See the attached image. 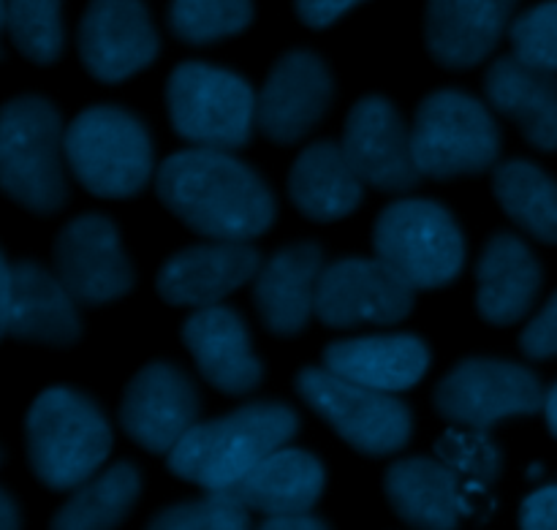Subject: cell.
I'll return each mask as SVG.
<instances>
[{
	"label": "cell",
	"instance_id": "13",
	"mask_svg": "<svg viewBox=\"0 0 557 530\" xmlns=\"http://www.w3.org/2000/svg\"><path fill=\"white\" fill-rule=\"evenodd\" d=\"M199 390L190 375L169 362H150L125 386L120 424L141 449L169 455L199 424Z\"/></svg>",
	"mask_w": 557,
	"mask_h": 530
},
{
	"label": "cell",
	"instance_id": "1",
	"mask_svg": "<svg viewBox=\"0 0 557 530\" xmlns=\"http://www.w3.org/2000/svg\"><path fill=\"white\" fill-rule=\"evenodd\" d=\"M156 194L174 218L210 239L250 243L275 221V196L228 150L190 147L158 167Z\"/></svg>",
	"mask_w": 557,
	"mask_h": 530
},
{
	"label": "cell",
	"instance_id": "16",
	"mask_svg": "<svg viewBox=\"0 0 557 530\" xmlns=\"http://www.w3.org/2000/svg\"><path fill=\"white\" fill-rule=\"evenodd\" d=\"M3 332L11 341L71 346L79 341V303L71 297L58 272L36 261L3 264Z\"/></svg>",
	"mask_w": 557,
	"mask_h": 530
},
{
	"label": "cell",
	"instance_id": "14",
	"mask_svg": "<svg viewBox=\"0 0 557 530\" xmlns=\"http://www.w3.org/2000/svg\"><path fill=\"white\" fill-rule=\"evenodd\" d=\"M341 147L362 183L386 194H406L424 180L413 158L411 131L384 96H364L354 103Z\"/></svg>",
	"mask_w": 557,
	"mask_h": 530
},
{
	"label": "cell",
	"instance_id": "37",
	"mask_svg": "<svg viewBox=\"0 0 557 530\" xmlns=\"http://www.w3.org/2000/svg\"><path fill=\"white\" fill-rule=\"evenodd\" d=\"M357 3H362V0H297V14L305 25L321 30V27H330L332 22L341 20Z\"/></svg>",
	"mask_w": 557,
	"mask_h": 530
},
{
	"label": "cell",
	"instance_id": "35",
	"mask_svg": "<svg viewBox=\"0 0 557 530\" xmlns=\"http://www.w3.org/2000/svg\"><path fill=\"white\" fill-rule=\"evenodd\" d=\"M520 348L522 354L531 359L557 357V292L547 299V305L533 316L531 324L522 330Z\"/></svg>",
	"mask_w": 557,
	"mask_h": 530
},
{
	"label": "cell",
	"instance_id": "32",
	"mask_svg": "<svg viewBox=\"0 0 557 530\" xmlns=\"http://www.w3.org/2000/svg\"><path fill=\"white\" fill-rule=\"evenodd\" d=\"M147 530H253L250 511L228 493H207L199 501L166 506Z\"/></svg>",
	"mask_w": 557,
	"mask_h": 530
},
{
	"label": "cell",
	"instance_id": "5",
	"mask_svg": "<svg viewBox=\"0 0 557 530\" xmlns=\"http://www.w3.org/2000/svg\"><path fill=\"white\" fill-rule=\"evenodd\" d=\"M65 161L90 194L131 199L152 180L150 131L128 109L90 107L65 128Z\"/></svg>",
	"mask_w": 557,
	"mask_h": 530
},
{
	"label": "cell",
	"instance_id": "29",
	"mask_svg": "<svg viewBox=\"0 0 557 530\" xmlns=\"http://www.w3.org/2000/svg\"><path fill=\"white\" fill-rule=\"evenodd\" d=\"M493 194L506 215L539 243L557 245V180L531 161L498 163Z\"/></svg>",
	"mask_w": 557,
	"mask_h": 530
},
{
	"label": "cell",
	"instance_id": "19",
	"mask_svg": "<svg viewBox=\"0 0 557 530\" xmlns=\"http://www.w3.org/2000/svg\"><path fill=\"white\" fill-rule=\"evenodd\" d=\"M183 343L210 386L223 395H250L264 381L245 321L232 308H201L183 324Z\"/></svg>",
	"mask_w": 557,
	"mask_h": 530
},
{
	"label": "cell",
	"instance_id": "31",
	"mask_svg": "<svg viewBox=\"0 0 557 530\" xmlns=\"http://www.w3.org/2000/svg\"><path fill=\"white\" fill-rule=\"evenodd\" d=\"M253 20V0H172L169 27L185 44H212L243 33Z\"/></svg>",
	"mask_w": 557,
	"mask_h": 530
},
{
	"label": "cell",
	"instance_id": "7",
	"mask_svg": "<svg viewBox=\"0 0 557 530\" xmlns=\"http://www.w3.org/2000/svg\"><path fill=\"white\" fill-rule=\"evenodd\" d=\"M413 158L428 180H455L498 167L500 128L479 98L435 90L419 103L411 128Z\"/></svg>",
	"mask_w": 557,
	"mask_h": 530
},
{
	"label": "cell",
	"instance_id": "10",
	"mask_svg": "<svg viewBox=\"0 0 557 530\" xmlns=\"http://www.w3.org/2000/svg\"><path fill=\"white\" fill-rule=\"evenodd\" d=\"M547 392L536 373L517 362L471 357L449 370L435 386V411L457 428L490 430L511 417L544 411Z\"/></svg>",
	"mask_w": 557,
	"mask_h": 530
},
{
	"label": "cell",
	"instance_id": "6",
	"mask_svg": "<svg viewBox=\"0 0 557 530\" xmlns=\"http://www.w3.org/2000/svg\"><path fill=\"white\" fill-rule=\"evenodd\" d=\"M375 256L413 292H433L455 281L466 264L460 223L438 201H392L375 221Z\"/></svg>",
	"mask_w": 557,
	"mask_h": 530
},
{
	"label": "cell",
	"instance_id": "23",
	"mask_svg": "<svg viewBox=\"0 0 557 530\" xmlns=\"http://www.w3.org/2000/svg\"><path fill=\"white\" fill-rule=\"evenodd\" d=\"M384 490L397 517L417 530H457L468 511L460 473L433 457L392 463Z\"/></svg>",
	"mask_w": 557,
	"mask_h": 530
},
{
	"label": "cell",
	"instance_id": "27",
	"mask_svg": "<svg viewBox=\"0 0 557 530\" xmlns=\"http://www.w3.org/2000/svg\"><path fill=\"white\" fill-rule=\"evenodd\" d=\"M364 194V183L354 172L341 145L313 141L299 152L288 174V196L294 207L313 223H332L351 215Z\"/></svg>",
	"mask_w": 557,
	"mask_h": 530
},
{
	"label": "cell",
	"instance_id": "30",
	"mask_svg": "<svg viewBox=\"0 0 557 530\" xmlns=\"http://www.w3.org/2000/svg\"><path fill=\"white\" fill-rule=\"evenodd\" d=\"M63 0H3V27L16 52L38 65H49L63 54Z\"/></svg>",
	"mask_w": 557,
	"mask_h": 530
},
{
	"label": "cell",
	"instance_id": "36",
	"mask_svg": "<svg viewBox=\"0 0 557 530\" xmlns=\"http://www.w3.org/2000/svg\"><path fill=\"white\" fill-rule=\"evenodd\" d=\"M522 530H557V484L528 495L520 509Z\"/></svg>",
	"mask_w": 557,
	"mask_h": 530
},
{
	"label": "cell",
	"instance_id": "17",
	"mask_svg": "<svg viewBox=\"0 0 557 530\" xmlns=\"http://www.w3.org/2000/svg\"><path fill=\"white\" fill-rule=\"evenodd\" d=\"M79 58L98 82H123L158 58V33L139 0H90L79 22Z\"/></svg>",
	"mask_w": 557,
	"mask_h": 530
},
{
	"label": "cell",
	"instance_id": "4",
	"mask_svg": "<svg viewBox=\"0 0 557 530\" xmlns=\"http://www.w3.org/2000/svg\"><path fill=\"white\" fill-rule=\"evenodd\" d=\"M65 134L60 112L41 96L11 98L0 118V183L25 210L52 215L63 210Z\"/></svg>",
	"mask_w": 557,
	"mask_h": 530
},
{
	"label": "cell",
	"instance_id": "18",
	"mask_svg": "<svg viewBox=\"0 0 557 530\" xmlns=\"http://www.w3.org/2000/svg\"><path fill=\"white\" fill-rule=\"evenodd\" d=\"M261 270L259 250L237 239H210L180 250L158 272V294L177 308H212Z\"/></svg>",
	"mask_w": 557,
	"mask_h": 530
},
{
	"label": "cell",
	"instance_id": "21",
	"mask_svg": "<svg viewBox=\"0 0 557 530\" xmlns=\"http://www.w3.org/2000/svg\"><path fill=\"white\" fill-rule=\"evenodd\" d=\"M517 0H428L424 38L444 69L466 71L482 63L509 27Z\"/></svg>",
	"mask_w": 557,
	"mask_h": 530
},
{
	"label": "cell",
	"instance_id": "9",
	"mask_svg": "<svg viewBox=\"0 0 557 530\" xmlns=\"http://www.w3.org/2000/svg\"><path fill=\"white\" fill-rule=\"evenodd\" d=\"M297 392L348 446L362 455L389 457L411 439V411L392 392L354 384L330 368L299 370Z\"/></svg>",
	"mask_w": 557,
	"mask_h": 530
},
{
	"label": "cell",
	"instance_id": "34",
	"mask_svg": "<svg viewBox=\"0 0 557 530\" xmlns=\"http://www.w3.org/2000/svg\"><path fill=\"white\" fill-rule=\"evenodd\" d=\"M441 460L455 468L457 473L493 484L500 473V452L487 439V430L462 428V433H449L438 446Z\"/></svg>",
	"mask_w": 557,
	"mask_h": 530
},
{
	"label": "cell",
	"instance_id": "20",
	"mask_svg": "<svg viewBox=\"0 0 557 530\" xmlns=\"http://www.w3.org/2000/svg\"><path fill=\"white\" fill-rule=\"evenodd\" d=\"M324 272V254L315 243L277 250L253 278V303L272 335L294 337L315 316V294Z\"/></svg>",
	"mask_w": 557,
	"mask_h": 530
},
{
	"label": "cell",
	"instance_id": "11",
	"mask_svg": "<svg viewBox=\"0 0 557 530\" xmlns=\"http://www.w3.org/2000/svg\"><path fill=\"white\" fill-rule=\"evenodd\" d=\"M413 288L375 259H341L324 267L315 294V316L332 330L397 324L413 310Z\"/></svg>",
	"mask_w": 557,
	"mask_h": 530
},
{
	"label": "cell",
	"instance_id": "15",
	"mask_svg": "<svg viewBox=\"0 0 557 530\" xmlns=\"http://www.w3.org/2000/svg\"><path fill=\"white\" fill-rule=\"evenodd\" d=\"M332 96L335 82L319 54L308 49L283 54L259 93L256 128L275 145H294L321 123Z\"/></svg>",
	"mask_w": 557,
	"mask_h": 530
},
{
	"label": "cell",
	"instance_id": "26",
	"mask_svg": "<svg viewBox=\"0 0 557 530\" xmlns=\"http://www.w3.org/2000/svg\"><path fill=\"white\" fill-rule=\"evenodd\" d=\"M324 482V466L319 457L283 446L245 473L228 495H234L248 511L267 517L302 515L319 504Z\"/></svg>",
	"mask_w": 557,
	"mask_h": 530
},
{
	"label": "cell",
	"instance_id": "12",
	"mask_svg": "<svg viewBox=\"0 0 557 530\" xmlns=\"http://www.w3.org/2000/svg\"><path fill=\"white\" fill-rule=\"evenodd\" d=\"M54 272L79 308L114 303L136 283L117 226L98 212L74 218L60 229L54 239Z\"/></svg>",
	"mask_w": 557,
	"mask_h": 530
},
{
	"label": "cell",
	"instance_id": "33",
	"mask_svg": "<svg viewBox=\"0 0 557 530\" xmlns=\"http://www.w3.org/2000/svg\"><path fill=\"white\" fill-rule=\"evenodd\" d=\"M511 47L522 63L557 74V0L533 5L515 20Z\"/></svg>",
	"mask_w": 557,
	"mask_h": 530
},
{
	"label": "cell",
	"instance_id": "2",
	"mask_svg": "<svg viewBox=\"0 0 557 530\" xmlns=\"http://www.w3.org/2000/svg\"><path fill=\"white\" fill-rule=\"evenodd\" d=\"M297 430L299 417L283 403H248L190 428L166 455V466L174 477L207 493H228L264 457L283 449Z\"/></svg>",
	"mask_w": 557,
	"mask_h": 530
},
{
	"label": "cell",
	"instance_id": "25",
	"mask_svg": "<svg viewBox=\"0 0 557 530\" xmlns=\"http://www.w3.org/2000/svg\"><path fill=\"white\" fill-rule=\"evenodd\" d=\"M490 107L520 125L525 139L544 152L557 150V74L533 69L517 54L495 60L484 76Z\"/></svg>",
	"mask_w": 557,
	"mask_h": 530
},
{
	"label": "cell",
	"instance_id": "28",
	"mask_svg": "<svg viewBox=\"0 0 557 530\" xmlns=\"http://www.w3.org/2000/svg\"><path fill=\"white\" fill-rule=\"evenodd\" d=\"M139 493L141 477L136 466L117 463L76 488L54 515L52 530H117L139 501Z\"/></svg>",
	"mask_w": 557,
	"mask_h": 530
},
{
	"label": "cell",
	"instance_id": "39",
	"mask_svg": "<svg viewBox=\"0 0 557 530\" xmlns=\"http://www.w3.org/2000/svg\"><path fill=\"white\" fill-rule=\"evenodd\" d=\"M0 530H22V517L9 490L0 495Z\"/></svg>",
	"mask_w": 557,
	"mask_h": 530
},
{
	"label": "cell",
	"instance_id": "24",
	"mask_svg": "<svg viewBox=\"0 0 557 530\" xmlns=\"http://www.w3.org/2000/svg\"><path fill=\"white\" fill-rule=\"evenodd\" d=\"M324 368L379 392H406L424 379L430 348L417 335H368L324 348Z\"/></svg>",
	"mask_w": 557,
	"mask_h": 530
},
{
	"label": "cell",
	"instance_id": "38",
	"mask_svg": "<svg viewBox=\"0 0 557 530\" xmlns=\"http://www.w3.org/2000/svg\"><path fill=\"white\" fill-rule=\"evenodd\" d=\"M256 530H330L324 520L313 517L310 511H302V515H277L267 517Z\"/></svg>",
	"mask_w": 557,
	"mask_h": 530
},
{
	"label": "cell",
	"instance_id": "8",
	"mask_svg": "<svg viewBox=\"0 0 557 530\" xmlns=\"http://www.w3.org/2000/svg\"><path fill=\"white\" fill-rule=\"evenodd\" d=\"M259 96L239 74L207 63H183L166 82L172 128L194 147L239 150L256 128Z\"/></svg>",
	"mask_w": 557,
	"mask_h": 530
},
{
	"label": "cell",
	"instance_id": "3",
	"mask_svg": "<svg viewBox=\"0 0 557 530\" xmlns=\"http://www.w3.org/2000/svg\"><path fill=\"white\" fill-rule=\"evenodd\" d=\"M27 460L49 490H76L112 452V428L85 392L52 386L33 400L25 422Z\"/></svg>",
	"mask_w": 557,
	"mask_h": 530
},
{
	"label": "cell",
	"instance_id": "22",
	"mask_svg": "<svg viewBox=\"0 0 557 530\" xmlns=\"http://www.w3.org/2000/svg\"><path fill=\"white\" fill-rule=\"evenodd\" d=\"M544 272L536 254L509 232L484 245L476 264V310L495 326H511L525 319L542 292Z\"/></svg>",
	"mask_w": 557,
	"mask_h": 530
},
{
	"label": "cell",
	"instance_id": "40",
	"mask_svg": "<svg viewBox=\"0 0 557 530\" xmlns=\"http://www.w3.org/2000/svg\"><path fill=\"white\" fill-rule=\"evenodd\" d=\"M544 417H547L549 433L557 439V384L547 392V400H544Z\"/></svg>",
	"mask_w": 557,
	"mask_h": 530
}]
</instances>
